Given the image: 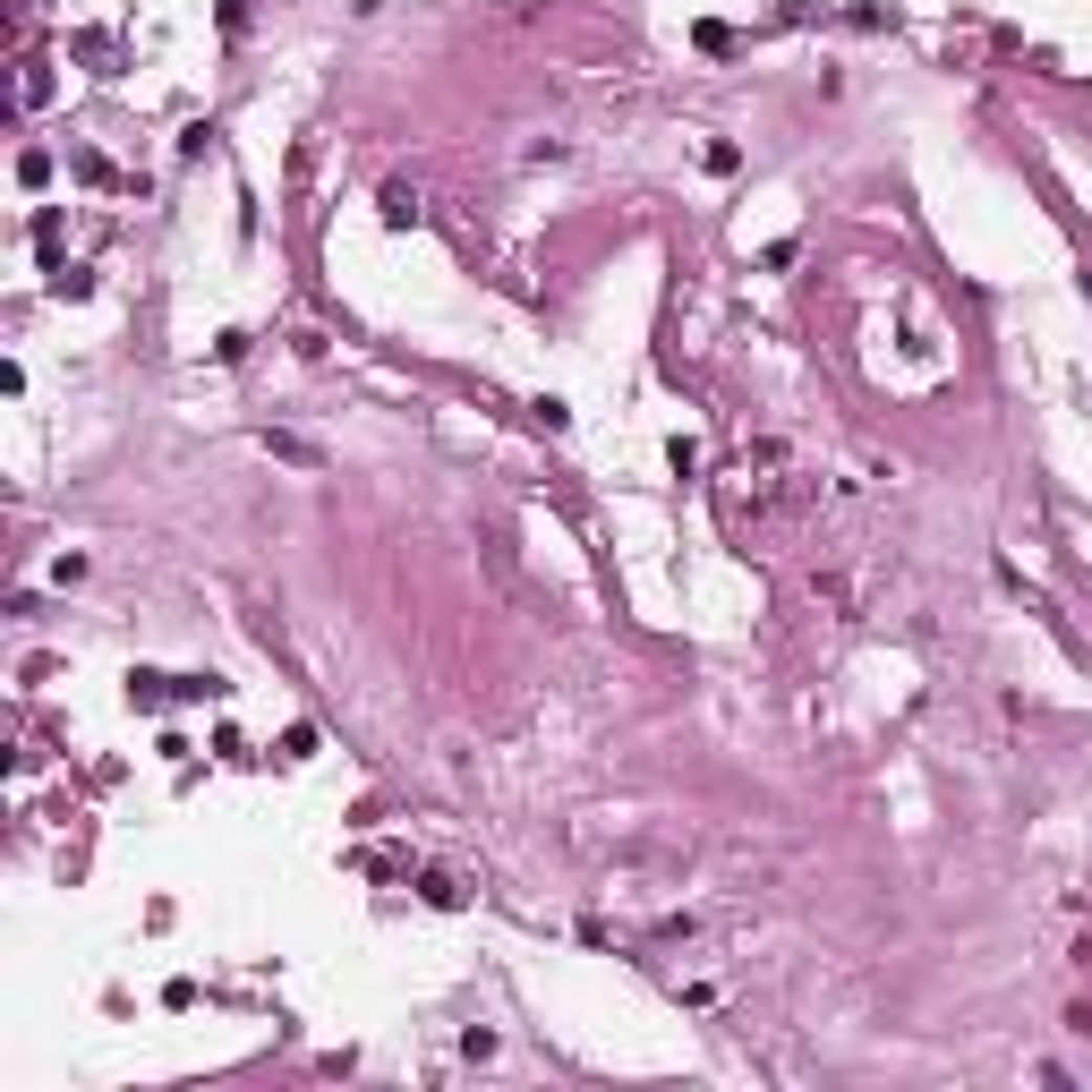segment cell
Listing matches in <instances>:
<instances>
[{
    "instance_id": "cell-1",
    "label": "cell",
    "mask_w": 1092,
    "mask_h": 1092,
    "mask_svg": "<svg viewBox=\"0 0 1092 1092\" xmlns=\"http://www.w3.org/2000/svg\"><path fill=\"white\" fill-rule=\"evenodd\" d=\"M376 206H384V222H393V231H402V222H419V188H402V179H393V188H384V197H376Z\"/></svg>"
}]
</instances>
